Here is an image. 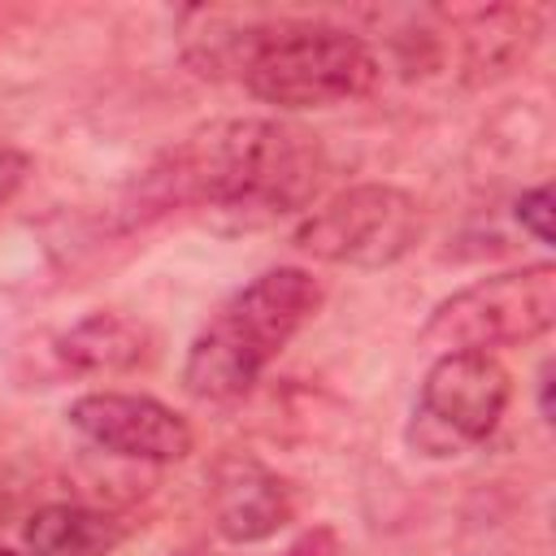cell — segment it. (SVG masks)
I'll list each match as a JSON object with an SVG mask.
<instances>
[{"instance_id": "obj_15", "label": "cell", "mask_w": 556, "mask_h": 556, "mask_svg": "<svg viewBox=\"0 0 556 556\" xmlns=\"http://www.w3.org/2000/svg\"><path fill=\"white\" fill-rule=\"evenodd\" d=\"M0 556H17V552H9V547H0Z\"/></svg>"}, {"instance_id": "obj_3", "label": "cell", "mask_w": 556, "mask_h": 556, "mask_svg": "<svg viewBox=\"0 0 556 556\" xmlns=\"http://www.w3.org/2000/svg\"><path fill=\"white\" fill-rule=\"evenodd\" d=\"M321 308V282L308 269L278 265L235 291L208 326L191 339L182 361V387L195 400H235L261 369L313 321Z\"/></svg>"}, {"instance_id": "obj_12", "label": "cell", "mask_w": 556, "mask_h": 556, "mask_svg": "<svg viewBox=\"0 0 556 556\" xmlns=\"http://www.w3.org/2000/svg\"><path fill=\"white\" fill-rule=\"evenodd\" d=\"M517 222L539 243H552V187L547 182H539V187H530V191L517 195Z\"/></svg>"}, {"instance_id": "obj_9", "label": "cell", "mask_w": 556, "mask_h": 556, "mask_svg": "<svg viewBox=\"0 0 556 556\" xmlns=\"http://www.w3.org/2000/svg\"><path fill=\"white\" fill-rule=\"evenodd\" d=\"M22 539L35 556H113L126 543V521L87 504H48L26 521Z\"/></svg>"}, {"instance_id": "obj_10", "label": "cell", "mask_w": 556, "mask_h": 556, "mask_svg": "<svg viewBox=\"0 0 556 556\" xmlns=\"http://www.w3.org/2000/svg\"><path fill=\"white\" fill-rule=\"evenodd\" d=\"M148 334L122 313H91L61 334L56 356L70 374H126L143 361Z\"/></svg>"}, {"instance_id": "obj_7", "label": "cell", "mask_w": 556, "mask_h": 556, "mask_svg": "<svg viewBox=\"0 0 556 556\" xmlns=\"http://www.w3.org/2000/svg\"><path fill=\"white\" fill-rule=\"evenodd\" d=\"M70 426L100 452L126 456V460L174 465V460H187L195 447L187 417L152 395L91 391L70 404Z\"/></svg>"}, {"instance_id": "obj_2", "label": "cell", "mask_w": 556, "mask_h": 556, "mask_svg": "<svg viewBox=\"0 0 556 556\" xmlns=\"http://www.w3.org/2000/svg\"><path fill=\"white\" fill-rule=\"evenodd\" d=\"M200 22L204 56L195 65L235 70L243 87L278 109H330L369 96L378 83L374 48L348 26L317 17H243V13H187Z\"/></svg>"}, {"instance_id": "obj_1", "label": "cell", "mask_w": 556, "mask_h": 556, "mask_svg": "<svg viewBox=\"0 0 556 556\" xmlns=\"http://www.w3.org/2000/svg\"><path fill=\"white\" fill-rule=\"evenodd\" d=\"M326 178L321 143L287 122L230 117L165 148L139 178V217L208 208L235 226H265L304 208Z\"/></svg>"}, {"instance_id": "obj_13", "label": "cell", "mask_w": 556, "mask_h": 556, "mask_svg": "<svg viewBox=\"0 0 556 556\" xmlns=\"http://www.w3.org/2000/svg\"><path fill=\"white\" fill-rule=\"evenodd\" d=\"M22 174H26V161H22L17 152H0V208H4V204H9V195L17 191Z\"/></svg>"}, {"instance_id": "obj_8", "label": "cell", "mask_w": 556, "mask_h": 556, "mask_svg": "<svg viewBox=\"0 0 556 556\" xmlns=\"http://www.w3.org/2000/svg\"><path fill=\"white\" fill-rule=\"evenodd\" d=\"M208 495H213V526L226 543H261L278 534L295 513L287 482L269 465L243 452L222 456L213 465Z\"/></svg>"}, {"instance_id": "obj_5", "label": "cell", "mask_w": 556, "mask_h": 556, "mask_svg": "<svg viewBox=\"0 0 556 556\" xmlns=\"http://www.w3.org/2000/svg\"><path fill=\"white\" fill-rule=\"evenodd\" d=\"M513 382L508 369L491 352H443L421 378L413 417H408V447L430 460L460 456L491 439L508 408Z\"/></svg>"}, {"instance_id": "obj_11", "label": "cell", "mask_w": 556, "mask_h": 556, "mask_svg": "<svg viewBox=\"0 0 556 556\" xmlns=\"http://www.w3.org/2000/svg\"><path fill=\"white\" fill-rule=\"evenodd\" d=\"M460 35H465V70L473 78H491L530 52V43L539 39V13L513 4L473 9L460 13Z\"/></svg>"}, {"instance_id": "obj_6", "label": "cell", "mask_w": 556, "mask_h": 556, "mask_svg": "<svg viewBox=\"0 0 556 556\" xmlns=\"http://www.w3.org/2000/svg\"><path fill=\"white\" fill-rule=\"evenodd\" d=\"M421 239V208L408 191L387 182H361L308 213L295 230V248L313 261L382 269L413 252Z\"/></svg>"}, {"instance_id": "obj_4", "label": "cell", "mask_w": 556, "mask_h": 556, "mask_svg": "<svg viewBox=\"0 0 556 556\" xmlns=\"http://www.w3.org/2000/svg\"><path fill=\"white\" fill-rule=\"evenodd\" d=\"M556 321V269L547 261L504 269L491 278H478L447 295L426 330L421 343L443 352H491L508 343H526L547 334Z\"/></svg>"}, {"instance_id": "obj_14", "label": "cell", "mask_w": 556, "mask_h": 556, "mask_svg": "<svg viewBox=\"0 0 556 556\" xmlns=\"http://www.w3.org/2000/svg\"><path fill=\"white\" fill-rule=\"evenodd\" d=\"M539 408H543V421H552V365H543L539 374Z\"/></svg>"}]
</instances>
